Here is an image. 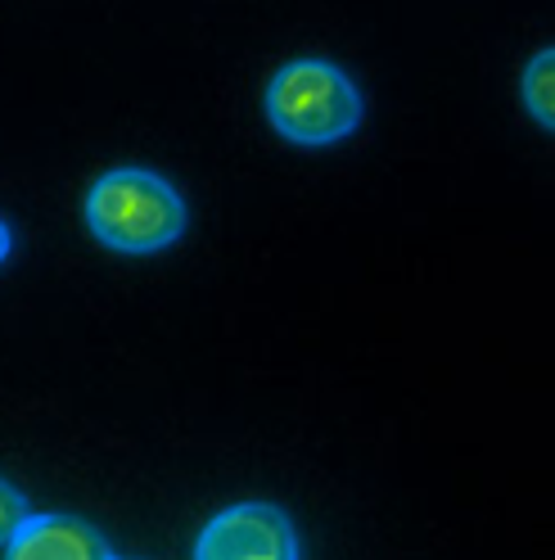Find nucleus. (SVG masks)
Returning a JSON list of instances; mask_svg holds the SVG:
<instances>
[{
    "label": "nucleus",
    "instance_id": "f257e3e1",
    "mask_svg": "<svg viewBox=\"0 0 555 560\" xmlns=\"http://www.w3.org/2000/svg\"><path fill=\"white\" fill-rule=\"evenodd\" d=\"M86 226L118 254H158L186 231V203L145 167H118L86 190Z\"/></svg>",
    "mask_w": 555,
    "mask_h": 560
},
{
    "label": "nucleus",
    "instance_id": "f03ea898",
    "mask_svg": "<svg viewBox=\"0 0 555 560\" xmlns=\"http://www.w3.org/2000/svg\"><path fill=\"white\" fill-rule=\"evenodd\" d=\"M267 118L294 145H334L362 122V95L334 63H285L267 86Z\"/></svg>",
    "mask_w": 555,
    "mask_h": 560
},
{
    "label": "nucleus",
    "instance_id": "7ed1b4c3",
    "mask_svg": "<svg viewBox=\"0 0 555 560\" xmlns=\"http://www.w3.org/2000/svg\"><path fill=\"white\" fill-rule=\"evenodd\" d=\"M194 560H298V534L281 506L239 502L203 524Z\"/></svg>",
    "mask_w": 555,
    "mask_h": 560
},
{
    "label": "nucleus",
    "instance_id": "20e7f679",
    "mask_svg": "<svg viewBox=\"0 0 555 560\" xmlns=\"http://www.w3.org/2000/svg\"><path fill=\"white\" fill-rule=\"evenodd\" d=\"M5 560H118L95 524L78 515H32L5 542Z\"/></svg>",
    "mask_w": 555,
    "mask_h": 560
},
{
    "label": "nucleus",
    "instance_id": "39448f33",
    "mask_svg": "<svg viewBox=\"0 0 555 560\" xmlns=\"http://www.w3.org/2000/svg\"><path fill=\"white\" fill-rule=\"evenodd\" d=\"M519 91H524V104H529V114L555 131V46L533 55L529 68H524V82H519Z\"/></svg>",
    "mask_w": 555,
    "mask_h": 560
}]
</instances>
